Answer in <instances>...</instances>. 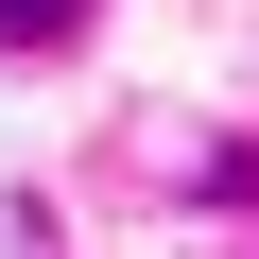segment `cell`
<instances>
[{
	"mask_svg": "<svg viewBox=\"0 0 259 259\" xmlns=\"http://www.w3.org/2000/svg\"><path fill=\"white\" fill-rule=\"evenodd\" d=\"M52 35H87V0H0V52H52Z\"/></svg>",
	"mask_w": 259,
	"mask_h": 259,
	"instance_id": "obj_1",
	"label": "cell"
}]
</instances>
